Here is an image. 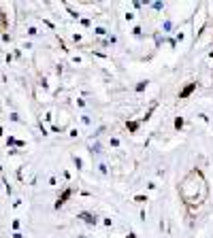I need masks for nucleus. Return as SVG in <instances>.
Listing matches in <instances>:
<instances>
[{
    "mask_svg": "<svg viewBox=\"0 0 213 238\" xmlns=\"http://www.w3.org/2000/svg\"><path fill=\"white\" fill-rule=\"evenodd\" d=\"M177 192H179L181 202L190 208L192 213L196 208H200L207 202V198H209V183H207L202 170L200 168H192L190 172L179 181Z\"/></svg>",
    "mask_w": 213,
    "mask_h": 238,
    "instance_id": "f257e3e1",
    "label": "nucleus"
},
{
    "mask_svg": "<svg viewBox=\"0 0 213 238\" xmlns=\"http://www.w3.org/2000/svg\"><path fill=\"white\" fill-rule=\"evenodd\" d=\"M73 194H75V189H73V187H66L64 192L60 194V198L56 200V204H53V206H56V208H62V206H64V204L70 200V196H73Z\"/></svg>",
    "mask_w": 213,
    "mask_h": 238,
    "instance_id": "f03ea898",
    "label": "nucleus"
},
{
    "mask_svg": "<svg viewBox=\"0 0 213 238\" xmlns=\"http://www.w3.org/2000/svg\"><path fill=\"white\" fill-rule=\"evenodd\" d=\"M77 219H81V221L87 223V225H96V223H98V217L94 215V213H90V210H81L79 215H77Z\"/></svg>",
    "mask_w": 213,
    "mask_h": 238,
    "instance_id": "7ed1b4c3",
    "label": "nucleus"
},
{
    "mask_svg": "<svg viewBox=\"0 0 213 238\" xmlns=\"http://www.w3.org/2000/svg\"><path fill=\"white\" fill-rule=\"evenodd\" d=\"M194 91H196V81H190V83H187V85L179 91V100H187Z\"/></svg>",
    "mask_w": 213,
    "mask_h": 238,
    "instance_id": "20e7f679",
    "label": "nucleus"
},
{
    "mask_svg": "<svg viewBox=\"0 0 213 238\" xmlns=\"http://www.w3.org/2000/svg\"><path fill=\"white\" fill-rule=\"evenodd\" d=\"M158 109V100H154L151 102V106H149V111L145 113V117H141V121H149V119H151V115H154V111Z\"/></svg>",
    "mask_w": 213,
    "mask_h": 238,
    "instance_id": "39448f33",
    "label": "nucleus"
},
{
    "mask_svg": "<svg viewBox=\"0 0 213 238\" xmlns=\"http://www.w3.org/2000/svg\"><path fill=\"white\" fill-rule=\"evenodd\" d=\"M138 126H141V119H138V121H128L126 123V128H128V132H138Z\"/></svg>",
    "mask_w": 213,
    "mask_h": 238,
    "instance_id": "423d86ee",
    "label": "nucleus"
},
{
    "mask_svg": "<svg viewBox=\"0 0 213 238\" xmlns=\"http://www.w3.org/2000/svg\"><path fill=\"white\" fill-rule=\"evenodd\" d=\"M147 85H149V81L145 79V81H141V83H138L134 89H136V91H145V89H147Z\"/></svg>",
    "mask_w": 213,
    "mask_h": 238,
    "instance_id": "0eeeda50",
    "label": "nucleus"
},
{
    "mask_svg": "<svg viewBox=\"0 0 213 238\" xmlns=\"http://www.w3.org/2000/svg\"><path fill=\"white\" fill-rule=\"evenodd\" d=\"M183 123H185V121H183V117H177V119H175V128H177V130H181Z\"/></svg>",
    "mask_w": 213,
    "mask_h": 238,
    "instance_id": "6e6552de",
    "label": "nucleus"
},
{
    "mask_svg": "<svg viewBox=\"0 0 213 238\" xmlns=\"http://www.w3.org/2000/svg\"><path fill=\"white\" fill-rule=\"evenodd\" d=\"M151 7H154V9H156V11H162V9H164V2H154V4H151Z\"/></svg>",
    "mask_w": 213,
    "mask_h": 238,
    "instance_id": "1a4fd4ad",
    "label": "nucleus"
},
{
    "mask_svg": "<svg viewBox=\"0 0 213 238\" xmlns=\"http://www.w3.org/2000/svg\"><path fill=\"white\" fill-rule=\"evenodd\" d=\"M92 153H100V145H94L92 147Z\"/></svg>",
    "mask_w": 213,
    "mask_h": 238,
    "instance_id": "9d476101",
    "label": "nucleus"
},
{
    "mask_svg": "<svg viewBox=\"0 0 213 238\" xmlns=\"http://www.w3.org/2000/svg\"><path fill=\"white\" fill-rule=\"evenodd\" d=\"M28 34H30V36H34V34H38V32H36V28H28Z\"/></svg>",
    "mask_w": 213,
    "mask_h": 238,
    "instance_id": "9b49d317",
    "label": "nucleus"
},
{
    "mask_svg": "<svg viewBox=\"0 0 213 238\" xmlns=\"http://www.w3.org/2000/svg\"><path fill=\"white\" fill-rule=\"evenodd\" d=\"M96 34H100V36H102V34H107V30H105V28H96Z\"/></svg>",
    "mask_w": 213,
    "mask_h": 238,
    "instance_id": "f8f14e48",
    "label": "nucleus"
},
{
    "mask_svg": "<svg viewBox=\"0 0 213 238\" xmlns=\"http://www.w3.org/2000/svg\"><path fill=\"white\" fill-rule=\"evenodd\" d=\"M13 238H23V236H21L19 232H15V234H13Z\"/></svg>",
    "mask_w": 213,
    "mask_h": 238,
    "instance_id": "ddd939ff",
    "label": "nucleus"
},
{
    "mask_svg": "<svg viewBox=\"0 0 213 238\" xmlns=\"http://www.w3.org/2000/svg\"><path fill=\"white\" fill-rule=\"evenodd\" d=\"M126 238H136V234H128V236H126Z\"/></svg>",
    "mask_w": 213,
    "mask_h": 238,
    "instance_id": "4468645a",
    "label": "nucleus"
}]
</instances>
